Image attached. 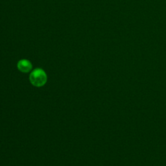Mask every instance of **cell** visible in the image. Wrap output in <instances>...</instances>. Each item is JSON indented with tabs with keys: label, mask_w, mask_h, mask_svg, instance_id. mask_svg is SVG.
Listing matches in <instances>:
<instances>
[{
	"label": "cell",
	"mask_w": 166,
	"mask_h": 166,
	"mask_svg": "<svg viewBox=\"0 0 166 166\" xmlns=\"http://www.w3.org/2000/svg\"><path fill=\"white\" fill-rule=\"evenodd\" d=\"M30 82L33 86L41 87L44 85L47 82V75L46 72L41 68L34 70L29 77Z\"/></svg>",
	"instance_id": "1"
},
{
	"label": "cell",
	"mask_w": 166,
	"mask_h": 166,
	"mask_svg": "<svg viewBox=\"0 0 166 166\" xmlns=\"http://www.w3.org/2000/svg\"><path fill=\"white\" fill-rule=\"evenodd\" d=\"M17 68L23 73H28L32 70L33 66L29 61L26 60V59H22L18 62Z\"/></svg>",
	"instance_id": "2"
}]
</instances>
